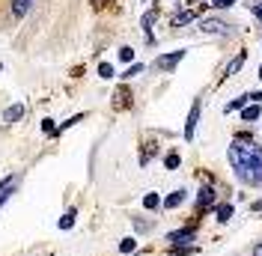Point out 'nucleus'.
<instances>
[{
    "instance_id": "nucleus-1",
    "label": "nucleus",
    "mask_w": 262,
    "mask_h": 256,
    "mask_svg": "<svg viewBox=\"0 0 262 256\" xmlns=\"http://www.w3.org/2000/svg\"><path fill=\"white\" fill-rule=\"evenodd\" d=\"M227 158L242 185L262 188V146L251 140H233V146L227 149Z\"/></svg>"
},
{
    "instance_id": "nucleus-2",
    "label": "nucleus",
    "mask_w": 262,
    "mask_h": 256,
    "mask_svg": "<svg viewBox=\"0 0 262 256\" xmlns=\"http://www.w3.org/2000/svg\"><path fill=\"white\" fill-rule=\"evenodd\" d=\"M18 188H21V173H9L6 179H0V209L18 194Z\"/></svg>"
},
{
    "instance_id": "nucleus-3",
    "label": "nucleus",
    "mask_w": 262,
    "mask_h": 256,
    "mask_svg": "<svg viewBox=\"0 0 262 256\" xmlns=\"http://www.w3.org/2000/svg\"><path fill=\"white\" fill-rule=\"evenodd\" d=\"M215 206H218V194H215L209 185H206V188H200V194H197V212H200V215H206V212H209V209H215Z\"/></svg>"
},
{
    "instance_id": "nucleus-4",
    "label": "nucleus",
    "mask_w": 262,
    "mask_h": 256,
    "mask_svg": "<svg viewBox=\"0 0 262 256\" xmlns=\"http://www.w3.org/2000/svg\"><path fill=\"white\" fill-rule=\"evenodd\" d=\"M185 57V51H173V54H164V57H158L155 60V69H161V72H170V69H176V63Z\"/></svg>"
},
{
    "instance_id": "nucleus-5",
    "label": "nucleus",
    "mask_w": 262,
    "mask_h": 256,
    "mask_svg": "<svg viewBox=\"0 0 262 256\" xmlns=\"http://www.w3.org/2000/svg\"><path fill=\"white\" fill-rule=\"evenodd\" d=\"M24 110H27V107H24L21 101H18V104H9V107L3 110V125H15V122H21V119H24Z\"/></svg>"
},
{
    "instance_id": "nucleus-6",
    "label": "nucleus",
    "mask_w": 262,
    "mask_h": 256,
    "mask_svg": "<svg viewBox=\"0 0 262 256\" xmlns=\"http://www.w3.org/2000/svg\"><path fill=\"white\" fill-rule=\"evenodd\" d=\"M197 119H200V98L194 101L191 113H188V122H185V140H194V131H197Z\"/></svg>"
},
{
    "instance_id": "nucleus-7",
    "label": "nucleus",
    "mask_w": 262,
    "mask_h": 256,
    "mask_svg": "<svg viewBox=\"0 0 262 256\" xmlns=\"http://www.w3.org/2000/svg\"><path fill=\"white\" fill-rule=\"evenodd\" d=\"M194 227H182V230H173L170 236H167V242L170 245H179V242H194Z\"/></svg>"
},
{
    "instance_id": "nucleus-8",
    "label": "nucleus",
    "mask_w": 262,
    "mask_h": 256,
    "mask_svg": "<svg viewBox=\"0 0 262 256\" xmlns=\"http://www.w3.org/2000/svg\"><path fill=\"white\" fill-rule=\"evenodd\" d=\"M245 60H248V54H245V51H242V54H236V57L230 60V66L224 69V75H221V78H230V75H236V72L245 66Z\"/></svg>"
},
{
    "instance_id": "nucleus-9",
    "label": "nucleus",
    "mask_w": 262,
    "mask_h": 256,
    "mask_svg": "<svg viewBox=\"0 0 262 256\" xmlns=\"http://www.w3.org/2000/svg\"><path fill=\"white\" fill-rule=\"evenodd\" d=\"M200 30H206V33H233L230 24H224V21H203Z\"/></svg>"
},
{
    "instance_id": "nucleus-10",
    "label": "nucleus",
    "mask_w": 262,
    "mask_h": 256,
    "mask_svg": "<svg viewBox=\"0 0 262 256\" xmlns=\"http://www.w3.org/2000/svg\"><path fill=\"white\" fill-rule=\"evenodd\" d=\"M30 6H33V0H12V15L15 18H24L30 12Z\"/></svg>"
},
{
    "instance_id": "nucleus-11",
    "label": "nucleus",
    "mask_w": 262,
    "mask_h": 256,
    "mask_svg": "<svg viewBox=\"0 0 262 256\" xmlns=\"http://www.w3.org/2000/svg\"><path fill=\"white\" fill-rule=\"evenodd\" d=\"M185 203V191H173L167 200H164V209H179Z\"/></svg>"
},
{
    "instance_id": "nucleus-12",
    "label": "nucleus",
    "mask_w": 262,
    "mask_h": 256,
    "mask_svg": "<svg viewBox=\"0 0 262 256\" xmlns=\"http://www.w3.org/2000/svg\"><path fill=\"white\" fill-rule=\"evenodd\" d=\"M215 215H218L221 224H227V221L233 218V206H230V203H218V206H215Z\"/></svg>"
},
{
    "instance_id": "nucleus-13",
    "label": "nucleus",
    "mask_w": 262,
    "mask_h": 256,
    "mask_svg": "<svg viewBox=\"0 0 262 256\" xmlns=\"http://www.w3.org/2000/svg\"><path fill=\"white\" fill-rule=\"evenodd\" d=\"M75 218H78V209H69V212L57 221V227H60V230H72V227H75Z\"/></svg>"
},
{
    "instance_id": "nucleus-14",
    "label": "nucleus",
    "mask_w": 262,
    "mask_h": 256,
    "mask_svg": "<svg viewBox=\"0 0 262 256\" xmlns=\"http://www.w3.org/2000/svg\"><path fill=\"white\" fill-rule=\"evenodd\" d=\"M155 15H158L155 9H149V12L143 15V33H146V39H149V42H152V21H155Z\"/></svg>"
},
{
    "instance_id": "nucleus-15",
    "label": "nucleus",
    "mask_w": 262,
    "mask_h": 256,
    "mask_svg": "<svg viewBox=\"0 0 262 256\" xmlns=\"http://www.w3.org/2000/svg\"><path fill=\"white\" fill-rule=\"evenodd\" d=\"M260 104H251V107H245V110H242V119H245V122H254V119H260Z\"/></svg>"
},
{
    "instance_id": "nucleus-16",
    "label": "nucleus",
    "mask_w": 262,
    "mask_h": 256,
    "mask_svg": "<svg viewBox=\"0 0 262 256\" xmlns=\"http://www.w3.org/2000/svg\"><path fill=\"white\" fill-rule=\"evenodd\" d=\"M170 254L173 256H188V254H197V248H194V245H185V248H182V245H173Z\"/></svg>"
},
{
    "instance_id": "nucleus-17",
    "label": "nucleus",
    "mask_w": 262,
    "mask_h": 256,
    "mask_svg": "<svg viewBox=\"0 0 262 256\" xmlns=\"http://www.w3.org/2000/svg\"><path fill=\"white\" fill-rule=\"evenodd\" d=\"M143 206H146L149 212H155V209L161 206V197H158V194H146V197H143Z\"/></svg>"
},
{
    "instance_id": "nucleus-18",
    "label": "nucleus",
    "mask_w": 262,
    "mask_h": 256,
    "mask_svg": "<svg viewBox=\"0 0 262 256\" xmlns=\"http://www.w3.org/2000/svg\"><path fill=\"white\" fill-rule=\"evenodd\" d=\"M194 18H197V12H179V15L173 18V24L179 27V24H188V21H194Z\"/></svg>"
},
{
    "instance_id": "nucleus-19",
    "label": "nucleus",
    "mask_w": 262,
    "mask_h": 256,
    "mask_svg": "<svg viewBox=\"0 0 262 256\" xmlns=\"http://www.w3.org/2000/svg\"><path fill=\"white\" fill-rule=\"evenodd\" d=\"M179 161H182V158H179L176 152H170V155L164 158V167H167V170H176V167H179Z\"/></svg>"
},
{
    "instance_id": "nucleus-20",
    "label": "nucleus",
    "mask_w": 262,
    "mask_h": 256,
    "mask_svg": "<svg viewBox=\"0 0 262 256\" xmlns=\"http://www.w3.org/2000/svg\"><path fill=\"white\" fill-rule=\"evenodd\" d=\"M98 75H101L104 81H107V78H113V66H110V63H98Z\"/></svg>"
},
{
    "instance_id": "nucleus-21",
    "label": "nucleus",
    "mask_w": 262,
    "mask_h": 256,
    "mask_svg": "<svg viewBox=\"0 0 262 256\" xmlns=\"http://www.w3.org/2000/svg\"><path fill=\"white\" fill-rule=\"evenodd\" d=\"M134 248H137V242H134V239H122V242H119V251H122V254H131Z\"/></svg>"
},
{
    "instance_id": "nucleus-22",
    "label": "nucleus",
    "mask_w": 262,
    "mask_h": 256,
    "mask_svg": "<svg viewBox=\"0 0 262 256\" xmlns=\"http://www.w3.org/2000/svg\"><path fill=\"white\" fill-rule=\"evenodd\" d=\"M42 131L54 137V134H57V125H54V119H42Z\"/></svg>"
},
{
    "instance_id": "nucleus-23",
    "label": "nucleus",
    "mask_w": 262,
    "mask_h": 256,
    "mask_svg": "<svg viewBox=\"0 0 262 256\" xmlns=\"http://www.w3.org/2000/svg\"><path fill=\"white\" fill-rule=\"evenodd\" d=\"M116 98H119V101H116V104H122V107H125V104H128V98H131V92H128V89H125V86H122V89H119V92H116Z\"/></svg>"
},
{
    "instance_id": "nucleus-24",
    "label": "nucleus",
    "mask_w": 262,
    "mask_h": 256,
    "mask_svg": "<svg viewBox=\"0 0 262 256\" xmlns=\"http://www.w3.org/2000/svg\"><path fill=\"white\" fill-rule=\"evenodd\" d=\"M119 60H122V63L134 60V51H131V48H119Z\"/></svg>"
},
{
    "instance_id": "nucleus-25",
    "label": "nucleus",
    "mask_w": 262,
    "mask_h": 256,
    "mask_svg": "<svg viewBox=\"0 0 262 256\" xmlns=\"http://www.w3.org/2000/svg\"><path fill=\"white\" fill-rule=\"evenodd\" d=\"M140 72H143V66H140V63H137V66H131V69H128V72H125V75H122V78H137V75H140Z\"/></svg>"
},
{
    "instance_id": "nucleus-26",
    "label": "nucleus",
    "mask_w": 262,
    "mask_h": 256,
    "mask_svg": "<svg viewBox=\"0 0 262 256\" xmlns=\"http://www.w3.org/2000/svg\"><path fill=\"white\" fill-rule=\"evenodd\" d=\"M236 0H212V6H218V9H227V6H233Z\"/></svg>"
},
{
    "instance_id": "nucleus-27",
    "label": "nucleus",
    "mask_w": 262,
    "mask_h": 256,
    "mask_svg": "<svg viewBox=\"0 0 262 256\" xmlns=\"http://www.w3.org/2000/svg\"><path fill=\"white\" fill-rule=\"evenodd\" d=\"M89 3H92V6H95V9H104V6H110V3H113V0H89Z\"/></svg>"
},
{
    "instance_id": "nucleus-28",
    "label": "nucleus",
    "mask_w": 262,
    "mask_h": 256,
    "mask_svg": "<svg viewBox=\"0 0 262 256\" xmlns=\"http://www.w3.org/2000/svg\"><path fill=\"white\" fill-rule=\"evenodd\" d=\"M251 254H254V256H262V242L257 245V248H254V251H251Z\"/></svg>"
},
{
    "instance_id": "nucleus-29",
    "label": "nucleus",
    "mask_w": 262,
    "mask_h": 256,
    "mask_svg": "<svg viewBox=\"0 0 262 256\" xmlns=\"http://www.w3.org/2000/svg\"><path fill=\"white\" fill-rule=\"evenodd\" d=\"M254 12H257V15L262 18V3H257V6H254Z\"/></svg>"
},
{
    "instance_id": "nucleus-30",
    "label": "nucleus",
    "mask_w": 262,
    "mask_h": 256,
    "mask_svg": "<svg viewBox=\"0 0 262 256\" xmlns=\"http://www.w3.org/2000/svg\"><path fill=\"white\" fill-rule=\"evenodd\" d=\"M254 209H262V200H257V203H254Z\"/></svg>"
},
{
    "instance_id": "nucleus-31",
    "label": "nucleus",
    "mask_w": 262,
    "mask_h": 256,
    "mask_svg": "<svg viewBox=\"0 0 262 256\" xmlns=\"http://www.w3.org/2000/svg\"><path fill=\"white\" fill-rule=\"evenodd\" d=\"M260 78H262V66H260Z\"/></svg>"
}]
</instances>
